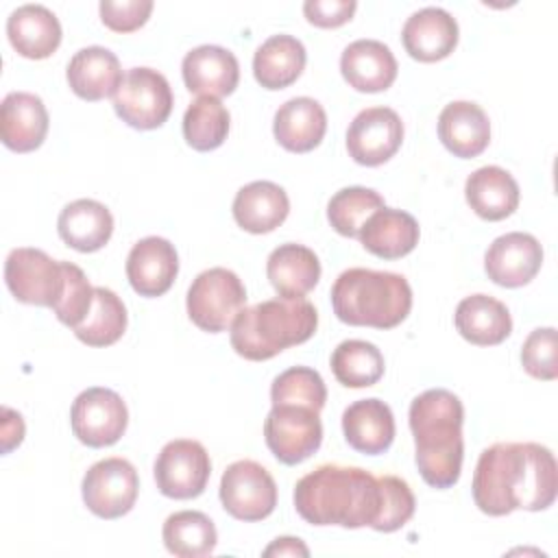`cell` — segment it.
Listing matches in <instances>:
<instances>
[{"instance_id": "obj_25", "label": "cell", "mask_w": 558, "mask_h": 558, "mask_svg": "<svg viewBox=\"0 0 558 558\" xmlns=\"http://www.w3.org/2000/svg\"><path fill=\"white\" fill-rule=\"evenodd\" d=\"M418 235L421 229L412 214L384 205L364 222L357 238L368 253L381 259H399L414 251Z\"/></svg>"}, {"instance_id": "obj_7", "label": "cell", "mask_w": 558, "mask_h": 558, "mask_svg": "<svg viewBox=\"0 0 558 558\" xmlns=\"http://www.w3.org/2000/svg\"><path fill=\"white\" fill-rule=\"evenodd\" d=\"M4 281L20 303L54 307L65 288V266L41 248L20 246L7 255Z\"/></svg>"}, {"instance_id": "obj_42", "label": "cell", "mask_w": 558, "mask_h": 558, "mask_svg": "<svg viewBox=\"0 0 558 558\" xmlns=\"http://www.w3.org/2000/svg\"><path fill=\"white\" fill-rule=\"evenodd\" d=\"M100 20L116 33H133L146 24L153 11V0H102Z\"/></svg>"}, {"instance_id": "obj_29", "label": "cell", "mask_w": 558, "mask_h": 558, "mask_svg": "<svg viewBox=\"0 0 558 558\" xmlns=\"http://www.w3.org/2000/svg\"><path fill=\"white\" fill-rule=\"evenodd\" d=\"M266 277L279 296L301 299L316 288L320 279V262L312 248L288 242L268 255Z\"/></svg>"}, {"instance_id": "obj_36", "label": "cell", "mask_w": 558, "mask_h": 558, "mask_svg": "<svg viewBox=\"0 0 558 558\" xmlns=\"http://www.w3.org/2000/svg\"><path fill=\"white\" fill-rule=\"evenodd\" d=\"M229 133V111L211 96H198L183 113V137L201 153L218 148Z\"/></svg>"}, {"instance_id": "obj_22", "label": "cell", "mask_w": 558, "mask_h": 558, "mask_svg": "<svg viewBox=\"0 0 558 558\" xmlns=\"http://www.w3.org/2000/svg\"><path fill=\"white\" fill-rule=\"evenodd\" d=\"M342 432L349 447L360 453L377 456L388 451L395 440V416L381 399L353 401L342 412Z\"/></svg>"}, {"instance_id": "obj_20", "label": "cell", "mask_w": 558, "mask_h": 558, "mask_svg": "<svg viewBox=\"0 0 558 558\" xmlns=\"http://www.w3.org/2000/svg\"><path fill=\"white\" fill-rule=\"evenodd\" d=\"M397 59L392 50L377 39H355L340 57V72L344 81L366 94L388 89L397 78Z\"/></svg>"}, {"instance_id": "obj_18", "label": "cell", "mask_w": 558, "mask_h": 558, "mask_svg": "<svg viewBox=\"0 0 558 558\" xmlns=\"http://www.w3.org/2000/svg\"><path fill=\"white\" fill-rule=\"evenodd\" d=\"M401 39L412 59L434 63L453 52L458 44V22L440 7H425L405 20Z\"/></svg>"}, {"instance_id": "obj_14", "label": "cell", "mask_w": 558, "mask_h": 558, "mask_svg": "<svg viewBox=\"0 0 558 558\" xmlns=\"http://www.w3.org/2000/svg\"><path fill=\"white\" fill-rule=\"evenodd\" d=\"M403 142V122L390 107L362 109L347 129L349 157L360 166L386 163Z\"/></svg>"}, {"instance_id": "obj_4", "label": "cell", "mask_w": 558, "mask_h": 558, "mask_svg": "<svg viewBox=\"0 0 558 558\" xmlns=\"http://www.w3.org/2000/svg\"><path fill=\"white\" fill-rule=\"evenodd\" d=\"M316 327L318 312L307 299H268L242 307L231 325V347L244 360L264 362L310 340Z\"/></svg>"}, {"instance_id": "obj_23", "label": "cell", "mask_w": 558, "mask_h": 558, "mask_svg": "<svg viewBox=\"0 0 558 558\" xmlns=\"http://www.w3.org/2000/svg\"><path fill=\"white\" fill-rule=\"evenodd\" d=\"M327 131V113L323 105L310 96L286 100L272 120L275 140L290 153L314 150Z\"/></svg>"}, {"instance_id": "obj_32", "label": "cell", "mask_w": 558, "mask_h": 558, "mask_svg": "<svg viewBox=\"0 0 558 558\" xmlns=\"http://www.w3.org/2000/svg\"><path fill=\"white\" fill-rule=\"evenodd\" d=\"M307 61L305 46L292 35L268 37L253 54L255 81L266 89H283L292 85Z\"/></svg>"}, {"instance_id": "obj_35", "label": "cell", "mask_w": 558, "mask_h": 558, "mask_svg": "<svg viewBox=\"0 0 558 558\" xmlns=\"http://www.w3.org/2000/svg\"><path fill=\"white\" fill-rule=\"evenodd\" d=\"M331 371L347 388H368L384 375V355L373 342L344 340L331 353Z\"/></svg>"}, {"instance_id": "obj_19", "label": "cell", "mask_w": 558, "mask_h": 558, "mask_svg": "<svg viewBox=\"0 0 558 558\" xmlns=\"http://www.w3.org/2000/svg\"><path fill=\"white\" fill-rule=\"evenodd\" d=\"M48 109L37 94L9 92L0 105V137L15 153H31L41 146L48 133Z\"/></svg>"}, {"instance_id": "obj_44", "label": "cell", "mask_w": 558, "mask_h": 558, "mask_svg": "<svg viewBox=\"0 0 558 558\" xmlns=\"http://www.w3.org/2000/svg\"><path fill=\"white\" fill-rule=\"evenodd\" d=\"M0 438H2V453H9L11 449H15L22 438H24V421L22 414L11 410V408H2V429H0Z\"/></svg>"}, {"instance_id": "obj_6", "label": "cell", "mask_w": 558, "mask_h": 558, "mask_svg": "<svg viewBox=\"0 0 558 558\" xmlns=\"http://www.w3.org/2000/svg\"><path fill=\"white\" fill-rule=\"evenodd\" d=\"M246 303V290L240 277L222 266L196 275L187 290L185 307L190 320L209 333L231 329L235 316Z\"/></svg>"}, {"instance_id": "obj_21", "label": "cell", "mask_w": 558, "mask_h": 558, "mask_svg": "<svg viewBox=\"0 0 558 558\" xmlns=\"http://www.w3.org/2000/svg\"><path fill=\"white\" fill-rule=\"evenodd\" d=\"M438 137L456 157H477L490 142L488 116L477 102L453 100L438 116Z\"/></svg>"}, {"instance_id": "obj_34", "label": "cell", "mask_w": 558, "mask_h": 558, "mask_svg": "<svg viewBox=\"0 0 558 558\" xmlns=\"http://www.w3.org/2000/svg\"><path fill=\"white\" fill-rule=\"evenodd\" d=\"M124 329H126V307L122 299L113 290L96 286L89 314L72 331L87 347H109L122 338Z\"/></svg>"}, {"instance_id": "obj_12", "label": "cell", "mask_w": 558, "mask_h": 558, "mask_svg": "<svg viewBox=\"0 0 558 558\" xmlns=\"http://www.w3.org/2000/svg\"><path fill=\"white\" fill-rule=\"evenodd\" d=\"M70 423L74 436L94 449L116 445L126 432L129 410L122 397L102 386L83 390L70 410Z\"/></svg>"}, {"instance_id": "obj_39", "label": "cell", "mask_w": 558, "mask_h": 558, "mask_svg": "<svg viewBox=\"0 0 558 558\" xmlns=\"http://www.w3.org/2000/svg\"><path fill=\"white\" fill-rule=\"evenodd\" d=\"M381 504L375 523L371 525L375 532H395L403 527L414 514V493L405 480L397 475H379Z\"/></svg>"}, {"instance_id": "obj_33", "label": "cell", "mask_w": 558, "mask_h": 558, "mask_svg": "<svg viewBox=\"0 0 558 558\" xmlns=\"http://www.w3.org/2000/svg\"><path fill=\"white\" fill-rule=\"evenodd\" d=\"M163 545L179 558H203L216 549L218 532L214 521L198 510H179L163 521Z\"/></svg>"}, {"instance_id": "obj_40", "label": "cell", "mask_w": 558, "mask_h": 558, "mask_svg": "<svg viewBox=\"0 0 558 558\" xmlns=\"http://www.w3.org/2000/svg\"><path fill=\"white\" fill-rule=\"evenodd\" d=\"M63 266H65V288L52 310L63 325L74 329L85 320V316L92 310L94 288L89 286L85 272L76 264L63 262Z\"/></svg>"}, {"instance_id": "obj_27", "label": "cell", "mask_w": 558, "mask_h": 558, "mask_svg": "<svg viewBox=\"0 0 558 558\" xmlns=\"http://www.w3.org/2000/svg\"><path fill=\"white\" fill-rule=\"evenodd\" d=\"M231 211L238 227L244 231L270 233L288 218L290 198L286 190L272 181H253L238 190Z\"/></svg>"}, {"instance_id": "obj_37", "label": "cell", "mask_w": 558, "mask_h": 558, "mask_svg": "<svg viewBox=\"0 0 558 558\" xmlns=\"http://www.w3.org/2000/svg\"><path fill=\"white\" fill-rule=\"evenodd\" d=\"M384 207L379 192L362 185L338 190L327 203L329 225L344 238H357L364 222Z\"/></svg>"}, {"instance_id": "obj_5", "label": "cell", "mask_w": 558, "mask_h": 558, "mask_svg": "<svg viewBox=\"0 0 558 558\" xmlns=\"http://www.w3.org/2000/svg\"><path fill=\"white\" fill-rule=\"evenodd\" d=\"M331 307L347 325L392 329L412 310V288L397 272L349 268L331 286Z\"/></svg>"}, {"instance_id": "obj_45", "label": "cell", "mask_w": 558, "mask_h": 558, "mask_svg": "<svg viewBox=\"0 0 558 558\" xmlns=\"http://www.w3.org/2000/svg\"><path fill=\"white\" fill-rule=\"evenodd\" d=\"M264 556L270 558V556H303L307 558L310 556V549L307 545L301 541V538H294V536H279L275 538L266 549H264Z\"/></svg>"}, {"instance_id": "obj_16", "label": "cell", "mask_w": 558, "mask_h": 558, "mask_svg": "<svg viewBox=\"0 0 558 558\" xmlns=\"http://www.w3.org/2000/svg\"><path fill=\"white\" fill-rule=\"evenodd\" d=\"M179 272V255L166 238L148 235L133 244L126 257V279L140 296H161Z\"/></svg>"}, {"instance_id": "obj_1", "label": "cell", "mask_w": 558, "mask_h": 558, "mask_svg": "<svg viewBox=\"0 0 558 558\" xmlns=\"http://www.w3.org/2000/svg\"><path fill=\"white\" fill-rule=\"evenodd\" d=\"M471 488L475 506L490 517L547 510L558 493L556 458L538 442H495L480 453Z\"/></svg>"}, {"instance_id": "obj_8", "label": "cell", "mask_w": 558, "mask_h": 558, "mask_svg": "<svg viewBox=\"0 0 558 558\" xmlns=\"http://www.w3.org/2000/svg\"><path fill=\"white\" fill-rule=\"evenodd\" d=\"M172 102L168 78L153 68H131L113 94L118 118L140 131L161 126L172 111Z\"/></svg>"}, {"instance_id": "obj_9", "label": "cell", "mask_w": 558, "mask_h": 558, "mask_svg": "<svg viewBox=\"0 0 558 558\" xmlns=\"http://www.w3.org/2000/svg\"><path fill=\"white\" fill-rule=\"evenodd\" d=\"M318 414L320 412L296 403L272 405L264 421V440L270 453L290 466L314 456L323 442Z\"/></svg>"}, {"instance_id": "obj_31", "label": "cell", "mask_w": 558, "mask_h": 558, "mask_svg": "<svg viewBox=\"0 0 558 558\" xmlns=\"http://www.w3.org/2000/svg\"><path fill=\"white\" fill-rule=\"evenodd\" d=\"M464 196L471 209L484 220H504L519 207V185L499 166H482L469 174Z\"/></svg>"}, {"instance_id": "obj_17", "label": "cell", "mask_w": 558, "mask_h": 558, "mask_svg": "<svg viewBox=\"0 0 558 558\" xmlns=\"http://www.w3.org/2000/svg\"><path fill=\"white\" fill-rule=\"evenodd\" d=\"M183 83L192 94L222 98L233 94L240 81L235 54L222 46L203 44L192 48L181 63Z\"/></svg>"}, {"instance_id": "obj_38", "label": "cell", "mask_w": 558, "mask_h": 558, "mask_svg": "<svg viewBox=\"0 0 558 558\" xmlns=\"http://www.w3.org/2000/svg\"><path fill=\"white\" fill-rule=\"evenodd\" d=\"M270 401L272 405L296 403L320 412L327 401V388L318 371L310 366H292L272 379Z\"/></svg>"}, {"instance_id": "obj_15", "label": "cell", "mask_w": 558, "mask_h": 558, "mask_svg": "<svg viewBox=\"0 0 558 558\" xmlns=\"http://www.w3.org/2000/svg\"><path fill=\"white\" fill-rule=\"evenodd\" d=\"M543 266V246L532 233L510 231L493 240L484 255L488 279L504 288L530 283Z\"/></svg>"}, {"instance_id": "obj_30", "label": "cell", "mask_w": 558, "mask_h": 558, "mask_svg": "<svg viewBox=\"0 0 558 558\" xmlns=\"http://www.w3.org/2000/svg\"><path fill=\"white\" fill-rule=\"evenodd\" d=\"M458 333L477 347H493L504 342L512 331L508 307L490 294L464 296L456 307Z\"/></svg>"}, {"instance_id": "obj_10", "label": "cell", "mask_w": 558, "mask_h": 558, "mask_svg": "<svg viewBox=\"0 0 558 558\" xmlns=\"http://www.w3.org/2000/svg\"><path fill=\"white\" fill-rule=\"evenodd\" d=\"M140 490L135 466L120 456L92 464L83 477L81 493L89 512L100 519H118L131 512Z\"/></svg>"}, {"instance_id": "obj_24", "label": "cell", "mask_w": 558, "mask_h": 558, "mask_svg": "<svg viewBox=\"0 0 558 558\" xmlns=\"http://www.w3.org/2000/svg\"><path fill=\"white\" fill-rule=\"evenodd\" d=\"M70 89L83 100H102L113 96L122 83V68L118 57L102 46H87L74 52L68 63Z\"/></svg>"}, {"instance_id": "obj_11", "label": "cell", "mask_w": 558, "mask_h": 558, "mask_svg": "<svg viewBox=\"0 0 558 558\" xmlns=\"http://www.w3.org/2000/svg\"><path fill=\"white\" fill-rule=\"evenodd\" d=\"M222 508L238 521H262L277 506V484L255 460L229 464L220 477Z\"/></svg>"}, {"instance_id": "obj_3", "label": "cell", "mask_w": 558, "mask_h": 558, "mask_svg": "<svg viewBox=\"0 0 558 558\" xmlns=\"http://www.w3.org/2000/svg\"><path fill=\"white\" fill-rule=\"evenodd\" d=\"M410 429L416 445V466L432 488H451L460 480L464 458V405L445 388L421 392L410 403Z\"/></svg>"}, {"instance_id": "obj_2", "label": "cell", "mask_w": 558, "mask_h": 558, "mask_svg": "<svg viewBox=\"0 0 558 558\" xmlns=\"http://www.w3.org/2000/svg\"><path fill=\"white\" fill-rule=\"evenodd\" d=\"M379 504V480L360 466L320 464L294 486V508L312 525L371 527Z\"/></svg>"}, {"instance_id": "obj_43", "label": "cell", "mask_w": 558, "mask_h": 558, "mask_svg": "<svg viewBox=\"0 0 558 558\" xmlns=\"http://www.w3.org/2000/svg\"><path fill=\"white\" fill-rule=\"evenodd\" d=\"M357 9L355 0H307L303 13L310 24L318 28H336L353 17Z\"/></svg>"}, {"instance_id": "obj_41", "label": "cell", "mask_w": 558, "mask_h": 558, "mask_svg": "<svg viewBox=\"0 0 558 558\" xmlns=\"http://www.w3.org/2000/svg\"><path fill=\"white\" fill-rule=\"evenodd\" d=\"M556 329L538 327L530 331L521 347V364L527 375L534 379L551 381L558 377V357H556Z\"/></svg>"}, {"instance_id": "obj_13", "label": "cell", "mask_w": 558, "mask_h": 558, "mask_svg": "<svg viewBox=\"0 0 558 558\" xmlns=\"http://www.w3.org/2000/svg\"><path fill=\"white\" fill-rule=\"evenodd\" d=\"M211 475V460L198 440L177 438L161 447L155 460V482L170 499L198 497Z\"/></svg>"}, {"instance_id": "obj_26", "label": "cell", "mask_w": 558, "mask_h": 558, "mask_svg": "<svg viewBox=\"0 0 558 558\" xmlns=\"http://www.w3.org/2000/svg\"><path fill=\"white\" fill-rule=\"evenodd\" d=\"M7 35L17 54L46 59L61 44L59 17L44 4H22L7 20Z\"/></svg>"}, {"instance_id": "obj_28", "label": "cell", "mask_w": 558, "mask_h": 558, "mask_svg": "<svg viewBox=\"0 0 558 558\" xmlns=\"http://www.w3.org/2000/svg\"><path fill=\"white\" fill-rule=\"evenodd\" d=\"M57 231L70 248L78 253H94L109 242L113 233V216L102 203L94 198H78L61 209Z\"/></svg>"}]
</instances>
